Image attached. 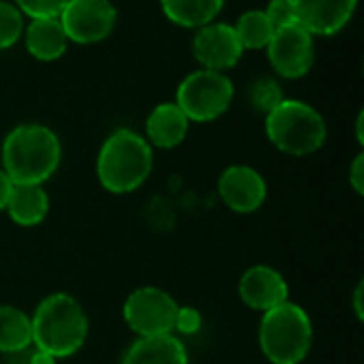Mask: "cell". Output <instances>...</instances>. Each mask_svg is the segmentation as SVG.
I'll return each mask as SVG.
<instances>
[{"mask_svg": "<svg viewBox=\"0 0 364 364\" xmlns=\"http://www.w3.org/2000/svg\"><path fill=\"white\" fill-rule=\"evenodd\" d=\"M258 341L269 363L299 364L311 350L314 326L303 307L286 301L264 311Z\"/></svg>", "mask_w": 364, "mask_h": 364, "instance_id": "277c9868", "label": "cell"}, {"mask_svg": "<svg viewBox=\"0 0 364 364\" xmlns=\"http://www.w3.org/2000/svg\"><path fill=\"white\" fill-rule=\"evenodd\" d=\"M66 2L68 0H15V6L21 11V15H28L30 19H45L60 17Z\"/></svg>", "mask_w": 364, "mask_h": 364, "instance_id": "603a6c76", "label": "cell"}, {"mask_svg": "<svg viewBox=\"0 0 364 364\" xmlns=\"http://www.w3.org/2000/svg\"><path fill=\"white\" fill-rule=\"evenodd\" d=\"M296 23L309 34H337L354 15L358 0H292Z\"/></svg>", "mask_w": 364, "mask_h": 364, "instance_id": "4fadbf2b", "label": "cell"}, {"mask_svg": "<svg viewBox=\"0 0 364 364\" xmlns=\"http://www.w3.org/2000/svg\"><path fill=\"white\" fill-rule=\"evenodd\" d=\"M60 158L58 134L41 124L17 126L2 143V171L13 183L43 186L58 171Z\"/></svg>", "mask_w": 364, "mask_h": 364, "instance_id": "6da1fadb", "label": "cell"}, {"mask_svg": "<svg viewBox=\"0 0 364 364\" xmlns=\"http://www.w3.org/2000/svg\"><path fill=\"white\" fill-rule=\"evenodd\" d=\"M23 34V15L21 11L11 4L0 0V49L13 47Z\"/></svg>", "mask_w": 364, "mask_h": 364, "instance_id": "44dd1931", "label": "cell"}, {"mask_svg": "<svg viewBox=\"0 0 364 364\" xmlns=\"http://www.w3.org/2000/svg\"><path fill=\"white\" fill-rule=\"evenodd\" d=\"M122 364H188V352L175 335L139 337Z\"/></svg>", "mask_w": 364, "mask_h": 364, "instance_id": "9a60e30c", "label": "cell"}, {"mask_svg": "<svg viewBox=\"0 0 364 364\" xmlns=\"http://www.w3.org/2000/svg\"><path fill=\"white\" fill-rule=\"evenodd\" d=\"M267 134L279 151L309 156L324 145L326 122L311 105L284 98L271 113H267Z\"/></svg>", "mask_w": 364, "mask_h": 364, "instance_id": "5b68a950", "label": "cell"}, {"mask_svg": "<svg viewBox=\"0 0 364 364\" xmlns=\"http://www.w3.org/2000/svg\"><path fill=\"white\" fill-rule=\"evenodd\" d=\"M363 113L358 115V124H356V132H358V141L363 143Z\"/></svg>", "mask_w": 364, "mask_h": 364, "instance_id": "f546056e", "label": "cell"}, {"mask_svg": "<svg viewBox=\"0 0 364 364\" xmlns=\"http://www.w3.org/2000/svg\"><path fill=\"white\" fill-rule=\"evenodd\" d=\"M32 346L30 318L11 305H0V352L19 354Z\"/></svg>", "mask_w": 364, "mask_h": 364, "instance_id": "d6986e66", "label": "cell"}, {"mask_svg": "<svg viewBox=\"0 0 364 364\" xmlns=\"http://www.w3.org/2000/svg\"><path fill=\"white\" fill-rule=\"evenodd\" d=\"M68 45V36L58 17L32 19L26 28V49L41 62L58 60Z\"/></svg>", "mask_w": 364, "mask_h": 364, "instance_id": "2e32d148", "label": "cell"}, {"mask_svg": "<svg viewBox=\"0 0 364 364\" xmlns=\"http://www.w3.org/2000/svg\"><path fill=\"white\" fill-rule=\"evenodd\" d=\"M32 322V343L53 358H68L79 352L87 339V316L70 294H49L36 307Z\"/></svg>", "mask_w": 364, "mask_h": 364, "instance_id": "7a4b0ae2", "label": "cell"}, {"mask_svg": "<svg viewBox=\"0 0 364 364\" xmlns=\"http://www.w3.org/2000/svg\"><path fill=\"white\" fill-rule=\"evenodd\" d=\"M203 326V318L194 307H179L175 318V331L181 335H194Z\"/></svg>", "mask_w": 364, "mask_h": 364, "instance_id": "d4e9b609", "label": "cell"}, {"mask_svg": "<svg viewBox=\"0 0 364 364\" xmlns=\"http://www.w3.org/2000/svg\"><path fill=\"white\" fill-rule=\"evenodd\" d=\"M11 220L19 226H36L47 218L49 198L43 186L13 183L6 207Z\"/></svg>", "mask_w": 364, "mask_h": 364, "instance_id": "e0dca14e", "label": "cell"}, {"mask_svg": "<svg viewBox=\"0 0 364 364\" xmlns=\"http://www.w3.org/2000/svg\"><path fill=\"white\" fill-rule=\"evenodd\" d=\"M264 15L269 17L271 26L277 30V28H284V26H290L296 21V13H294V2L292 0H271Z\"/></svg>", "mask_w": 364, "mask_h": 364, "instance_id": "cb8c5ba5", "label": "cell"}, {"mask_svg": "<svg viewBox=\"0 0 364 364\" xmlns=\"http://www.w3.org/2000/svg\"><path fill=\"white\" fill-rule=\"evenodd\" d=\"M11 188H13V181H11V179L6 177V173L0 168V211L6 207V200H9Z\"/></svg>", "mask_w": 364, "mask_h": 364, "instance_id": "4316f807", "label": "cell"}, {"mask_svg": "<svg viewBox=\"0 0 364 364\" xmlns=\"http://www.w3.org/2000/svg\"><path fill=\"white\" fill-rule=\"evenodd\" d=\"M363 292H364V286H363V282H360V284H358V288H356V292H354V305H356V318H358V320H363L364 318Z\"/></svg>", "mask_w": 364, "mask_h": 364, "instance_id": "f1b7e54d", "label": "cell"}, {"mask_svg": "<svg viewBox=\"0 0 364 364\" xmlns=\"http://www.w3.org/2000/svg\"><path fill=\"white\" fill-rule=\"evenodd\" d=\"M58 358H53L51 354L43 352V350H36L32 356H30V364H55Z\"/></svg>", "mask_w": 364, "mask_h": 364, "instance_id": "83f0119b", "label": "cell"}, {"mask_svg": "<svg viewBox=\"0 0 364 364\" xmlns=\"http://www.w3.org/2000/svg\"><path fill=\"white\" fill-rule=\"evenodd\" d=\"M188 126H190V119L175 102L158 105L149 113L147 124H145L147 139H149L147 143H151L160 149H173L186 139Z\"/></svg>", "mask_w": 364, "mask_h": 364, "instance_id": "5bb4252c", "label": "cell"}, {"mask_svg": "<svg viewBox=\"0 0 364 364\" xmlns=\"http://www.w3.org/2000/svg\"><path fill=\"white\" fill-rule=\"evenodd\" d=\"M232 28L237 32V38H239L243 51L245 49H262V47H267L273 32H275V28L271 26L264 11H258V9L245 11Z\"/></svg>", "mask_w": 364, "mask_h": 364, "instance_id": "ffe728a7", "label": "cell"}, {"mask_svg": "<svg viewBox=\"0 0 364 364\" xmlns=\"http://www.w3.org/2000/svg\"><path fill=\"white\" fill-rule=\"evenodd\" d=\"M350 183L356 190V194H364V154H358L354 164H352V173H350Z\"/></svg>", "mask_w": 364, "mask_h": 364, "instance_id": "484cf974", "label": "cell"}, {"mask_svg": "<svg viewBox=\"0 0 364 364\" xmlns=\"http://www.w3.org/2000/svg\"><path fill=\"white\" fill-rule=\"evenodd\" d=\"M154 154L147 139L134 130H115L100 147L96 173L105 190L113 194L134 192L149 177Z\"/></svg>", "mask_w": 364, "mask_h": 364, "instance_id": "3957f363", "label": "cell"}, {"mask_svg": "<svg viewBox=\"0 0 364 364\" xmlns=\"http://www.w3.org/2000/svg\"><path fill=\"white\" fill-rule=\"evenodd\" d=\"M218 192L222 203L230 211L254 213L262 207L267 198V181L256 168L235 164L220 175Z\"/></svg>", "mask_w": 364, "mask_h": 364, "instance_id": "8fae6325", "label": "cell"}, {"mask_svg": "<svg viewBox=\"0 0 364 364\" xmlns=\"http://www.w3.org/2000/svg\"><path fill=\"white\" fill-rule=\"evenodd\" d=\"M288 284L284 275L267 264H256L247 269L239 282V296L241 301L256 309V311H269L282 303L288 301Z\"/></svg>", "mask_w": 364, "mask_h": 364, "instance_id": "7c38bea8", "label": "cell"}, {"mask_svg": "<svg viewBox=\"0 0 364 364\" xmlns=\"http://www.w3.org/2000/svg\"><path fill=\"white\" fill-rule=\"evenodd\" d=\"M192 53L205 68L224 73L226 68H232L241 60L243 47L232 26L211 21L198 28L192 43Z\"/></svg>", "mask_w": 364, "mask_h": 364, "instance_id": "30bf717a", "label": "cell"}, {"mask_svg": "<svg viewBox=\"0 0 364 364\" xmlns=\"http://www.w3.org/2000/svg\"><path fill=\"white\" fill-rule=\"evenodd\" d=\"M269 60L273 68L286 79H299L307 75L314 66V34H309L301 23H290L277 28L267 45Z\"/></svg>", "mask_w": 364, "mask_h": 364, "instance_id": "9c48e42d", "label": "cell"}, {"mask_svg": "<svg viewBox=\"0 0 364 364\" xmlns=\"http://www.w3.org/2000/svg\"><path fill=\"white\" fill-rule=\"evenodd\" d=\"M58 19L68 41L90 45L113 32L117 13L109 0H68Z\"/></svg>", "mask_w": 364, "mask_h": 364, "instance_id": "ba28073f", "label": "cell"}, {"mask_svg": "<svg viewBox=\"0 0 364 364\" xmlns=\"http://www.w3.org/2000/svg\"><path fill=\"white\" fill-rule=\"evenodd\" d=\"M179 305L160 288H139L124 303V320L139 337L173 335Z\"/></svg>", "mask_w": 364, "mask_h": 364, "instance_id": "52a82bcc", "label": "cell"}, {"mask_svg": "<svg viewBox=\"0 0 364 364\" xmlns=\"http://www.w3.org/2000/svg\"><path fill=\"white\" fill-rule=\"evenodd\" d=\"M250 100L256 111L271 113L284 100V92L275 79H258L250 90Z\"/></svg>", "mask_w": 364, "mask_h": 364, "instance_id": "7402d4cb", "label": "cell"}, {"mask_svg": "<svg viewBox=\"0 0 364 364\" xmlns=\"http://www.w3.org/2000/svg\"><path fill=\"white\" fill-rule=\"evenodd\" d=\"M235 98L232 81L218 70H196L177 87L175 105L190 122H213L224 115Z\"/></svg>", "mask_w": 364, "mask_h": 364, "instance_id": "8992f818", "label": "cell"}, {"mask_svg": "<svg viewBox=\"0 0 364 364\" xmlns=\"http://www.w3.org/2000/svg\"><path fill=\"white\" fill-rule=\"evenodd\" d=\"M164 15L183 28H203L211 23L224 6V0H160Z\"/></svg>", "mask_w": 364, "mask_h": 364, "instance_id": "ac0fdd59", "label": "cell"}]
</instances>
